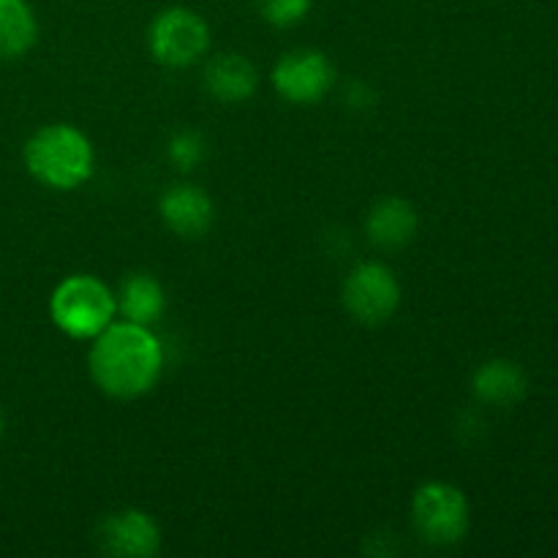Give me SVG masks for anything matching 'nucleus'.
Returning <instances> with one entry per match:
<instances>
[{
    "label": "nucleus",
    "instance_id": "11",
    "mask_svg": "<svg viewBox=\"0 0 558 558\" xmlns=\"http://www.w3.org/2000/svg\"><path fill=\"white\" fill-rule=\"evenodd\" d=\"M417 210L401 196H387L371 207L365 232L379 248H403L417 234Z\"/></svg>",
    "mask_w": 558,
    "mask_h": 558
},
{
    "label": "nucleus",
    "instance_id": "2",
    "mask_svg": "<svg viewBox=\"0 0 558 558\" xmlns=\"http://www.w3.org/2000/svg\"><path fill=\"white\" fill-rule=\"evenodd\" d=\"M93 161L90 140L69 123L44 125L25 142L27 172L47 189H80L93 174Z\"/></svg>",
    "mask_w": 558,
    "mask_h": 558
},
{
    "label": "nucleus",
    "instance_id": "13",
    "mask_svg": "<svg viewBox=\"0 0 558 558\" xmlns=\"http://www.w3.org/2000/svg\"><path fill=\"white\" fill-rule=\"evenodd\" d=\"M474 396L494 407H512L526 396V376L510 360H488L474 374Z\"/></svg>",
    "mask_w": 558,
    "mask_h": 558
},
{
    "label": "nucleus",
    "instance_id": "16",
    "mask_svg": "<svg viewBox=\"0 0 558 558\" xmlns=\"http://www.w3.org/2000/svg\"><path fill=\"white\" fill-rule=\"evenodd\" d=\"M169 158L180 169L199 167L202 158H205V140L196 131H180L169 140Z\"/></svg>",
    "mask_w": 558,
    "mask_h": 558
},
{
    "label": "nucleus",
    "instance_id": "10",
    "mask_svg": "<svg viewBox=\"0 0 558 558\" xmlns=\"http://www.w3.org/2000/svg\"><path fill=\"white\" fill-rule=\"evenodd\" d=\"M256 85H259L256 65L243 54L223 52L205 65V90L223 104L248 101Z\"/></svg>",
    "mask_w": 558,
    "mask_h": 558
},
{
    "label": "nucleus",
    "instance_id": "14",
    "mask_svg": "<svg viewBox=\"0 0 558 558\" xmlns=\"http://www.w3.org/2000/svg\"><path fill=\"white\" fill-rule=\"evenodd\" d=\"M38 22L27 0H0V58H22L36 44Z\"/></svg>",
    "mask_w": 558,
    "mask_h": 558
},
{
    "label": "nucleus",
    "instance_id": "7",
    "mask_svg": "<svg viewBox=\"0 0 558 558\" xmlns=\"http://www.w3.org/2000/svg\"><path fill=\"white\" fill-rule=\"evenodd\" d=\"M336 71L325 52L294 49L272 69V85L289 104H316L330 93Z\"/></svg>",
    "mask_w": 558,
    "mask_h": 558
},
{
    "label": "nucleus",
    "instance_id": "12",
    "mask_svg": "<svg viewBox=\"0 0 558 558\" xmlns=\"http://www.w3.org/2000/svg\"><path fill=\"white\" fill-rule=\"evenodd\" d=\"M163 308H167V294L150 272H134L125 278L118 294V311L125 322L150 327L153 322L161 319Z\"/></svg>",
    "mask_w": 558,
    "mask_h": 558
},
{
    "label": "nucleus",
    "instance_id": "15",
    "mask_svg": "<svg viewBox=\"0 0 558 558\" xmlns=\"http://www.w3.org/2000/svg\"><path fill=\"white\" fill-rule=\"evenodd\" d=\"M256 9L270 25L292 27L305 20L311 9V0H256Z\"/></svg>",
    "mask_w": 558,
    "mask_h": 558
},
{
    "label": "nucleus",
    "instance_id": "4",
    "mask_svg": "<svg viewBox=\"0 0 558 558\" xmlns=\"http://www.w3.org/2000/svg\"><path fill=\"white\" fill-rule=\"evenodd\" d=\"M412 521L430 545H456L466 537L472 512L461 488L450 483H425L412 499Z\"/></svg>",
    "mask_w": 558,
    "mask_h": 558
},
{
    "label": "nucleus",
    "instance_id": "3",
    "mask_svg": "<svg viewBox=\"0 0 558 558\" xmlns=\"http://www.w3.org/2000/svg\"><path fill=\"white\" fill-rule=\"evenodd\" d=\"M49 314L65 336L93 341L112 325L118 314V298L104 281L93 276H69L54 287L49 298Z\"/></svg>",
    "mask_w": 558,
    "mask_h": 558
},
{
    "label": "nucleus",
    "instance_id": "1",
    "mask_svg": "<svg viewBox=\"0 0 558 558\" xmlns=\"http://www.w3.org/2000/svg\"><path fill=\"white\" fill-rule=\"evenodd\" d=\"M90 376L112 398H140L156 387L163 371L161 341L150 327L118 322L93 338Z\"/></svg>",
    "mask_w": 558,
    "mask_h": 558
},
{
    "label": "nucleus",
    "instance_id": "5",
    "mask_svg": "<svg viewBox=\"0 0 558 558\" xmlns=\"http://www.w3.org/2000/svg\"><path fill=\"white\" fill-rule=\"evenodd\" d=\"M147 44H150L153 58L161 65L185 69L207 52L210 31L196 11L185 9V5H172L153 20L150 31H147Z\"/></svg>",
    "mask_w": 558,
    "mask_h": 558
},
{
    "label": "nucleus",
    "instance_id": "6",
    "mask_svg": "<svg viewBox=\"0 0 558 558\" xmlns=\"http://www.w3.org/2000/svg\"><path fill=\"white\" fill-rule=\"evenodd\" d=\"M398 303H401V287L390 267L379 262L357 265L343 283V305L360 325H381L396 314Z\"/></svg>",
    "mask_w": 558,
    "mask_h": 558
},
{
    "label": "nucleus",
    "instance_id": "9",
    "mask_svg": "<svg viewBox=\"0 0 558 558\" xmlns=\"http://www.w3.org/2000/svg\"><path fill=\"white\" fill-rule=\"evenodd\" d=\"M161 210L163 223H167L169 232H174L178 238L194 240L210 229L213 218H216V207L213 199L199 189V185L180 183L172 185L167 194L161 196Z\"/></svg>",
    "mask_w": 558,
    "mask_h": 558
},
{
    "label": "nucleus",
    "instance_id": "17",
    "mask_svg": "<svg viewBox=\"0 0 558 558\" xmlns=\"http://www.w3.org/2000/svg\"><path fill=\"white\" fill-rule=\"evenodd\" d=\"M3 428H5V423H3V412H0V439H3Z\"/></svg>",
    "mask_w": 558,
    "mask_h": 558
},
{
    "label": "nucleus",
    "instance_id": "8",
    "mask_svg": "<svg viewBox=\"0 0 558 558\" xmlns=\"http://www.w3.org/2000/svg\"><path fill=\"white\" fill-rule=\"evenodd\" d=\"M101 550L109 556L150 558L161 548V532L147 512L120 510L101 523Z\"/></svg>",
    "mask_w": 558,
    "mask_h": 558
}]
</instances>
